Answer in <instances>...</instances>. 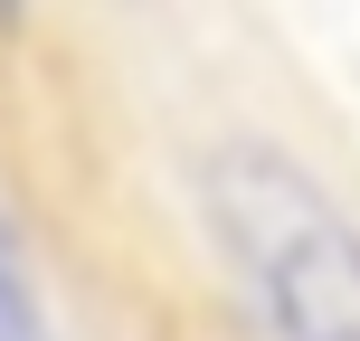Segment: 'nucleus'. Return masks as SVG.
Wrapping results in <instances>:
<instances>
[{
  "label": "nucleus",
  "mask_w": 360,
  "mask_h": 341,
  "mask_svg": "<svg viewBox=\"0 0 360 341\" xmlns=\"http://www.w3.org/2000/svg\"><path fill=\"white\" fill-rule=\"evenodd\" d=\"M0 341H57L48 294H38V266H29V247H19L10 218H0Z\"/></svg>",
  "instance_id": "obj_2"
},
{
  "label": "nucleus",
  "mask_w": 360,
  "mask_h": 341,
  "mask_svg": "<svg viewBox=\"0 0 360 341\" xmlns=\"http://www.w3.org/2000/svg\"><path fill=\"white\" fill-rule=\"evenodd\" d=\"M199 199L256 294L266 341H360V228L304 162L275 143H218Z\"/></svg>",
  "instance_id": "obj_1"
}]
</instances>
